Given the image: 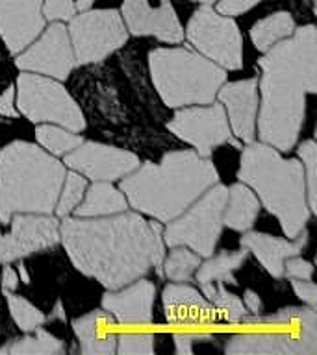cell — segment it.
Returning a JSON list of instances; mask_svg holds the SVG:
<instances>
[{
	"label": "cell",
	"mask_w": 317,
	"mask_h": 355,
	"mask_svg": "<svg viewBox=\"0 0 317 355\" xmlns=\"http://www.w3.org/2000/svg\"><path fill=\"white\" fill-rule=\"evenodd\" d=\"M160 222L138 211L108 216H63L60 241L72 266L108 291L136 282L152 268L161 274L165 243Z\"/></svg>",
	"instance_id": "1"
},
{
	"label": "cell",
	"mask_w": 317,
	"mask_h": 355,
	"mask_svg": "<svg viewBox=\"0 0 317 355\" xmlns=\"http://www.w3.org/2000/svg\"><path fill=\"white\" fill-rule=\"evenodd\" d=\"M258 137L278 152L297 144L304 124L306 96L317 93V30L295 28L289 37L263 52L260 61Z\"/></svg>",
	"instance_id": "2"
},
{
	"label": "cell",
	"mask_w": 317,
	"mask_h": 355,
	"mask_svg": "<svg viewBox=\"0 0 317 355\" xmlns=\"http://www.w3.org/2000/svg\"><path fill=\"white\" fill-rule=\"evenodd\" d=\"M216 183L219 172L210 157H200L195 150H172L160 163L147 161L121 178L119 189L130 207L167 224Z\"/></svg>",
	"instance_id": "3"
},
{
	"label": "cell",
	"mask_w": 317,
	"mask_h": 355,
	"mask_svg": "<svg viewBox=\"0 0 317 355\" xmlns=\"http://www.w3.org/2000/svg\"><path fill=\"white\" fill-rule=\"evenodd\" d=\"M238 180L249 185L271 215L280 222L284 235L295 239L310 222L304 168L297 157H284L266 143H249L241 152Z\"/></svg>",
	"instance_id": "4"
},
{
	"label": "cell",
	"mask_w": 317,
	"mask_h": 355,
	"mask_svg": "<svg viewBox=\"0 0 317 355\" xmlns=\"http://www.w3.org/2000/svg\"><path fill=\"white\" fill-rule=\"evenodd\" d=\"M63 161L26 141L0 150V224L15 213L52 215L65 178Z\"/></svg>",
	"instance_id": "5"
},
{
	"label": "cell",
	"mask_w": 317,
	"mask_h": 355,
	"mask_svg": "<svg viewBox=\"0 0 317 355\" xmlns=\"http://www.w3.org/2000/svg\"><path fill=\"white\" fill-rule=\"evenodd\" d=\"M149 71L161 102L171 107L211 104L227 82V71L188 46H160L149 52Z\"/></svg>",
	"instance_id": "6"
},
{
	"label": "cell",
	"mask_w": 317,
	"mask_h": 355,
	"mask_svg": "<svg viewBox=\"0 0 317 355\" xmlns=\"http://www.w3.org/2000/svg\"><path fill=\"white\" fill-rule=\"evenodd\" d=\"M258 329L236 333L225 344L228 355H316L317 313L314 307H284L273 315L241 318Z\"/></svg>",
	"instance_id": "7"
},
{
	"label": "cell",
	"mask_w": 317,
	"mask_h": 355,
	"mask_svg": "<svg viewBox=\"0 0 317 355\" xmlns=\"http://www.w3.org/2000/svg\"><path fill=\"white\" fill-rule=\"evenodd\" d=\"M15 107L33 124H58L71 132L86 130V116L60 80L22 71L15 82Z\"/></svg>",
	"instance_id": "8"
},
{
	"label": "cell",
	"mask_w": 317,
	"mask_h": 355,
	"mask_svg": "<svg viewBox=\"0 0 317 355\" xmlns=\"http://www.w3.org/2000/svg\"><path fill=\"white\" fill-rule=\"evenodd\" d=\"M228 187L216 183L202 193L182 215L167 222L163 230L165 246H188L200 257H208L216 252L222 232V213L227 205Z\"/></svg>",
	"instance_id": "9"
},
{
	"label": "cell",
	"mask_w": 317,
	"mask_h": 355,
	"mask_svg": "<svg viewBox=\"0 0 317 355\" xmlns=\"http://www.w3.org/2000/svg\"><path fill=\"white\" fill-rule=\"evenodd\" d=\"M184 35L191 49L225 71H239L243 67V39L238 24L211 6H200L193 11Z\"/></svg>",
	"instance_id": "10"
},
{
	"label": "cell",
	"mask_w": 317,
	"mask_h": 355,
	"mask_svg": "<svg viewBox=\"0 0 317 355\" xmlns=\"http://www.w3.org/2000/svg\"><path fill=\"white\" fill-rule=\"evenodd\" d=\"M67 32L76 65L100 63L128 41L127 24L117 10H83L69 21Z\"/></svg>",
	"instance_id": "11"
},
{
	"label": "cell",
	"mask_w": 317,
	"mask_h": 355,
	"mask_svg": "<svg viewBox=\"0 0 317 355\" xmlns=\"http://www.w3.org/2000/svg\"><path fill=\"white\" fill-rule=\"evenodd\" d=\"M167 130L193 150L200 157H210L213 150L232 141L227 113L221 104L186 105L178 107L167 122Z\"/></svg>",
	"instance_id": "12"
},
{
	"label": "cell",
	"mask_w": 317,
	"mask_h": 355,
	"mask_svg": "<svg viewBox=\"0 0 317 355\" xmlns=\"http://www.w3.org/2000/svg\"><path fill=\"white\" fill-rule=\"evenodd\" d=\"M15 55V65L21 71L43 74L60 82L71 76L76 67L69 32L65 24L60 21H54L49 28H43V32Z\"/></svg>",
	"instance_id": "13"
},
{
	"label": "cell",
	"mask_w": 317,
	"mask_h": 355,
	"mask_svg": "<svg viewBox=\"0 0 317 355\" xmlns=\"http://www.w3.org/2000/svg\"><path fill=\"white\" fill-rule=\"evenodd\" d=\"M11 230L0 235V265H10L60 243V222L52 215L15 213Z\"/></svg>",
	"instance_id": "14"
},
{
	"label": "cell",
	"mask_w": 317,
	"mask_h": 355,
	"mask_svg": "<svg viewBox=\"0 0 317 355\" xmlns=\"http://www.w3.org/2000/svg\"><path fill=\"white\" fill-rule=\"evenodd\" d=\"M63 165L65 168L80 172L91 182H117L136 171L141 161L128 150L95 141H83L72 152L63 155Z\"/></svg>",
	"instance_id": "15"
},
{
	"label": "cell",
	"mask_w": 317,
	"mask_h": 355,
	"mask_svg": "<svg viewBox=\"0 0 317 355\" xmlns=\"http://www.w3.org/2000/svg\"><path fill=\"white\" fill-rule=\"evenodd\" d=\"M121 17L132 35L154 37L169 44L184 41V28L171 0H124Z\"/></svg>",
	"instance_id": "16"
},
{
	"label": "cell",
	"mask_w": 317,
	"mask_h": 355,
	"mask_svg": "<svg viewBox=\"0 0 317 355\" xmlns=\"http://www.w3.org/2000/svg\"><path fill=\"white\" fill-rule=\"evenodd\" d=\"M219 104L227 113L230 132L239 143L249 144L256 139L258 116V80L247 78L238 82H225L217 91Z\"/></svg>",
	"instance_id": "17"
},
{
	"label": "cell",
	"mask_w": 317,
	"mask_h": 355,
	"mask_svg": "<svg viewBox=\"0 0 317 355\" xmlns=\"http://www.w3.org/2000/svg\"><path fill=\"white\" fill-rule=\"evenodd\" d=\"M44 22L43 0H0V39L11 54L26 49Z\"/></svg>",
	"instance_id": "18"
},
{
	"label": "cell",
	"mask_w": 317,
	"mask_h": 355,
	"mask_svg": "<svg viewBox=\"0 0 317 355\" xmlns=\"http://www.w3.org/2000/svg\"><path fill=\"white\" fill-rule=\"evenodd\" d=\"M156 285L145 277L128 283L117 291H108L102 296V309H106L117 324L122 326H147L154 315Z\"/></svg>",
	"instance_id": "19"
},
{
	"label": "cell",
	"mask_w": 317,
	"mask_h": 355,
	"mask_svg": "<svg viewBox=\"0 0 317 355\" xmlns=\"http://www.w3.org/2000/svg\"><path fill=\"white\" fill-rule=\"evenodd\" d=\"M163 313L172 326H208L219 320L204 294L188 283H169L161 293Z\"/></svg>",
	"instance_id": "20"
},
{
	"label": "cell",
	"mask_w": 317,
	"mask_h": 355,
	"mask_svg": "<svg viewBox=\"0 0 317 355\" xmlns=\"http://www.w3.org/2000/svg\"><path fill=\"white\" fill-rule=\"evenodd\" d=\"M308 243V232H302L295 239H280L269 233L261 232H243V237L239 239L241 248L254 255L260 261V265L266 268L273 277L284 276V263L288 257L300 255Z\"/></svg>",
	"instance_id": "21"
},
{
	"label": "cell",
	"mask_w": 317,
	"mask_h": 355,
	"mask_svg": "<svg viewBox=\"0 0 317 355\" xmlns=\"http://www.w3.org/2000/svg\"><path fill=\"white\" fill-rule=\"evenodd\" d=\"M72 331L83 355L115 354L117 322L106 309H95L74 318Z\"/></svg>",
	"instance_id": "22"
},
{
	"label": "cell",
	"mask_w": 317,
	"mask_h": 355,
	"mask_svg": "<svg viewBox=\"0 0 317 355\" xmlns=\"http://www.w3.org/2000/svg\"><path fill=\"white\" fill-rule=\"evenodd\" d=\"M260 200L254 191L245 183H234L228 189L227 205L222 213V226L230 227L234 232H249L254 226V220L260 213Z\"/></svg>",
	"instance_id": "23"
},
{
	"label": "cell",
	"mask_w": 317,
	"mask_h": 355,
	"mask_svg": "<svg viewBox=\"0 0 317 355\" xmlns=\"http://www.w3.org/2000/svg\"><path fill=\"white\" fill-rule=\"evenodd\" d=\"M127 196L111 182H93L86 189L82 202L72 211L74 216H108L127 211Z\"/></svg>",
	"instance_id": "24"
},
{
	"label": "cell",
	"mask_w": 317,
	"mask_h": 355,
	"mask_svg": "<svg viewBox=\"0 0 317 355\" xmlns=\"http://www.w3.org/2000/svg\"><path fill=\"white\" fill-rule=\"evenodd\" d=\"M247 255H249V252L245 248L236 250V252H219L216 255H208L204 263L200 261L199 268L195 270L197 272L195 279L199 282V285L216 282L236 285L238 282L234 277V272L247 261Z\"/></svg>",
	"instance_id": "25"
},
{
	"label": "cell",
	"mask_w": 317,
	"mask_h": 355,
	"mask_svg": "<svg viewBox=\"0 0 317 355\" xmlns=\"http://www.w3.org/2000/svg\"><path fill=\"white\" fill-rule=\"evenodd\" d=\"M295 19L289 11H277L263 17L250 28V41L258 52H267L273 44L289 37L295 32Z\"/></svg>",
	"instance_id": "26"
},
{
	"label": "cell",
	"mask_w": 317,
	"mask_h": 355,
	"mask_svg": "<svg viewBox=\"0 0 317 355\" xmlns=\"http://www.w3.org/2000/svg\"><path fill=\"white\" fill-rule=\"evenodd\" d=\"M33 335L28 333L26 337L17 338L10 346L0 348V354L11 355H56L65 352V344L52 333L39 326L33 329Z\"/></svg>",
	"instance_id": "27"
},
{
	"label": "cell",
	"mask_w": 317,
	"mask_h": 355,
	"mask_svg": "<svg viewBox=\"0 0 317 355\" xmlns=\"http://www.w3.org/2000/svg\"><path fill=\"white\" fill-rule=\"evenodd\" d=\"M202 294L204 298L213 305L219 320H225L228 324H239L249 311L245 307L243 300H239L236 294L228 293L225 288V283H202Z\"/></svg>",
	"instance_id": "28"
},
{
	"label": "cell",
	"mask_w": 317,
	"mask_h": 355,
	"mask_svg": "<svg viewBox=\"0 0 317 355\" xmlns=\"http://www.w3.org/2000/svg\"><path fill=\"white\" fill-rule=\"evenodd\" d=\"M35 139L39 146L52 155H65L83 143L80 133L71 132L58 124H39L35 128Z\"/></svg>",
	"instance_id": "29"
},
{
	"label": "cell",
	"mask_w": 317,
	"mask_h": 355,
	"mask_svg": "<svg viewBox=\"0 0 317 355\" xmlns=\"http://www.w3.org/2000/svg\"><path fill=\"white\" fill-rule=\"evenodd\" d=\"M200 265V255H197L188 246H171V252L163 257L161 274L174 283H186L191 279L195 270Z\"/></svg>",
	"instance_id": "30"
},
{
	"label": "cell",
	"mask_w": 317,
	"mask_h": 355,
	"mask_svg": "<svg viewBox=\"0 0 317 355\" xmlns=\"http://www.w3.org/2000/svg\"><path fill=\"white\" fill-rule=\"evenodd\" d=\"M6 300H8V309L17 324V327L24 333H32L33 329H38L39 326H43L47 322V316L43 315V311L35 307L32 302H28L24 296L11 293V291H4Z\"/></svg>",
	"instance_id": "31"
},
{
	"label": "cell",
	"mask_w": 317,
	"mask_h": 355,
	"mask_svg": "<svg viewBox=\"0 0 317 355\" xmlns=\"http://www.w3.org/2000/svg\"><path fill=\"white\" fill-rule=\"evenodd\" d=\"M88 189V178H83L80 172L69 171L65 172L63 183H61L60 196L56 202L54 213L60 218L72 215V211L76 209V205L82 202L83 194Z\"/></svg>",
	"instance_id": "32"
},
{
	"label": "cell",
	"mask_w": 317,
	"mask_h": 355,
	"mask_svg": "<svg viewBox=\"0 0 317 355\" xmlns=\"http://www.w3.org/2000/svg\"><path fill=\"white\" fill-rule=\"evenodd\" d=\"M302 168H304V182H306V196H308V207L311 215L317 213V144L316 141H302L297 148Z\"/></svg>",
	"instance_id": "33"
},
{
	"label": "cell",
	"mask_w": 317,
	"mask_h": 355,
	"mask_svg": "<svg viewBox=\"0 0 317 355\" xmlns=\"http://www.w3.org/2000/svg\"><path fill=\"white\" fill-rule=\"evenodd\" d=\"M115 354L152 355L154 354V333L141 331V329L117 331Z\"/></svg>",
	"instance_id": "34"
},
{
	"label": "cell",
	"mask_w": 317,
	"mask_h": 355,
	"mask_svg": "<svg viewBox=\"0 0 317 355\" xmlns=\"http://www.w3.org/2000/svg\"><path fill=\"white\" fill-rule=\"evenodd\" d=\"M74 15H76L74 0H44L43 2L44 21L69 22Z\"/></svg>",
	"instance_id": "35"
},
{
	"label": "cell",
	"mask_w": 317,
	"mask_h": 355,
	"mask_svg": "<svg viewBox=\"0 0 317 355\" xmlns=\"http://www.w3.org/2000/svg\"><path fill=\"white\" fill-rule=\"evenodd\" d=\"M211 337H213L211 333L204 331H178L172 335V340H174V348H177L178 355H189L193 354L195 343L210 340Z\"/></svg>",
	"instance_id": "36"
},
{
	"label": "cell",
	"mask_w": 317,
	"mask_h": 355,
	"mask_svg": "<svg viewBox=\"0 0 317 355\" xmlns=\"http://www.w3.org/2000/svg\"><path fill=\"white\" fill-rule=\"evenodd\" d=\"M284 276L291 277V279H311L314 265L299 255H293V257H288L284 263Z\"/></svg>",
	"instance_id": "37"
},
{
	"label": "cell",
	"mask_w": 317,
	"mask_h": 355,
	"mask_svg": "<svg viewBox=\"0 0 317 355\" xmlns=\"http://www.w3.org/2000/svg\"><path fill=\"white\" fill-rule=\"evenodd\" d=\"M291 287L295 291V296L304 302L308 307H317V285L311 279H291Z\"/></svg>",
	"instance_id": "38"
},
{
	"label": "cell",
	"mask_w": 317,
	"mask_h": 355,
	"mask_svg": "<svg viewBox=\"0 0 317 355\" xmlns=\"http://www.w3.org/2000/svg\"><path fill=\"white\" fill-rule=\"evenodd\" d=\"M260 2L263 0H217V11L227 17L241 15V13L252 10Z\"/></svg>",
	"instance_id": "39"
},
{
	"label": "cell",
	"mask_w": 317,
	"mask_h": 355,
	"mask_svg": "<svg viewBox=\"0 0 317 355\" xmlns=\"http://www.w3.org/2000/svg\"><path fill=\"white\" fill-rule=\"evenodd\" d=\"M0 115L8 119H17L19 111L15 107V85L6 87V91L0 94Z\"/></svg>",
	"instance_id": "40"
},
{
	"label": "cell",
	"mask_w": 317,
	"mask_h": 355,
	"mask_svg": "<svg viewBox=\"0 0 317 355\" xmlns=\"http://www.w3.org/2000/svg\"><path fill=\"white\" fill-rule=\"evenodd\" d=\"M0 285H2L4 291H11V293H15L17 287H19V276H17V270H13L10 265H4V268H2Z\"/></svg>",
	"instance_id": "41"
},
{
	"label": "cell",
	"mask_w": 317,
	"mask_h": 355,
	"mask_svg": "<svg viewBox=\"0 0 317 355\" xmlns=\"http://www.w3.org/2000/svg\"><path fill=\"white\" fill-rule=\"evenodd\" d=\"M243 304H245V307H247V311H249V313H252V315H260L261 311H263V304H261L260 294L254 293V291H250V288H247V291H245Z\"/></svg>",
	"instance_id": "42"
},
{
	"label": "cell",
	"mask_w": 317,
	"mask_h": 355,
	"mask_svg": "<svg viewBox=\"0 0 317 355\" xmlns=\"http://www.w3.org/2000/svg\"><path fill=\"white\" fill-rule=\"evenodd\" d=\"M49 318L50 320H61V322L67 320L65 309H63V304H61V302H56L54 309H52V313H50Z\"/></svg>",
	"instance_id": "43"
},
{
	"label": "cell",
	"mask_w": 317,
	"mask_h": 355,
	"mask_svg": "<svg viewBox=\"0 0 317 355\" xmlns=\"http://www.w3.org/2000/svg\"><path fill=\"white\" fill-rule=\"evenodd\" d=\"M17 276L21 277V282L22 283H30V274H28V270H26V266L22 265V263H19V266H17Z\"/></svg>",
	"instance_id": "44"
},
{
	"label": "cell",
	"mask_w": 317,
	"mask_h": 355,
	"mask_svg": "<svg viewBox=\"0 0 317 355\" xmlns=\"http://www.w3.org/2000/svg\"><path fill=\"white\" fill-rule=\"evenodd\" d=\"M97 0H74V6H76V10H89L91 6L95 4Z\"/></svg>",
	"instance_id": "45"
},
{
	"label": "cell",
	"mask_w": 317,
	"mask_h": 355,
	"mask_svg": "<svg viewBox=\"0 0 317 355\" xmlns=\"http://www.w3.org/2000/svg\"><path fill=\"white\" fill-rule=\"evenodd\" d=\"M191 2H197V4H202V6H211V4H216L217 0H191Z\"/></svg>",
	"instance_id": "46"
}]
</instances>
